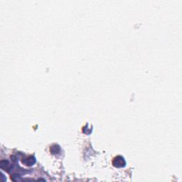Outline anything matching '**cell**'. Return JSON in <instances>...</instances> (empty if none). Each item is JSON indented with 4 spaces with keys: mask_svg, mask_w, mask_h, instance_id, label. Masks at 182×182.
Wrapping results in <instances>:
<instances>
[{
    "mask_svg": "<svg viewBox=\"0 0 182 182\" xmlns=\"http://www.w3.org/2000/svg\"><path fill=\"white\" fill-rule=\"evenodd\" d=\"M113 165L115 167H123L125 165V162L124 160L123 157H117L114 159L113 160Z\"/></svg>",
    "mask_w": 182,
    "mask_h": 182,
    "instance_id": "1",
    "label": "cell"
}]
</instances>
